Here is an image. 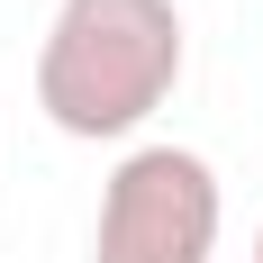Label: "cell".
Returning a JSON list of instances; mask_svg holds the SVG:
<instances>
[{
    "instance_id": "1",
    "label": "cell",
    "mask_w": 263,
    "mask_h": 263,
    "mask_svg": "<svg viewBox=\"0 0 263 263\" xmlns=\"http://www.w3.org/2000/svg\"><path fill=\"white\" fill-rule=\"evenodd\" d=\"M182 82V9L173 0H54L36 46V109L64 136L100 145L136 136Z\"/></svg>"
},
{
    "instance_id": "2",
    "label": "cell",
    "mask_w": 263,
    "mask_h": 263,
    "mask_svg": "<svg viewBox=\"0 0 263 263\" xmlns=\"http://www.w3.org/2000/svg\"><path fill=\"white\" fill-rule=\"evenodd\" d=\"M218 173L191 145H136L100 182V227L91 263H209L218 254Z\"/></svg>"
},
{
    "instance_id": "3",
    "label": "cell",
    "mask_w": 263,
    "mask_h": 263,
    "mask_svg": "<svg viewBox=\"0 0 263 263\" xmlns=\"http://www.w3.org/2000/svg\"><path fill=\"white\" fill-rule=\"evenodd\" d=\"M254 263H263V236H254Z\"/></svg>"
}]
</instances>
